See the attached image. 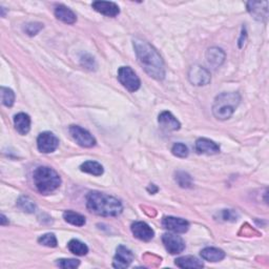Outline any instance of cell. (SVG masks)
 <instances>
[{
  "instance_id": "obj_1",
  "label": "cell",
  "mask_w": 269,
  "mask_h": 269,
  "mask_svg": "<svg viewBox=\"0 0 269 269\" xmlns=\"http://www.w3.org/2000/svg\"><path fill=\"white\" fill-rule=\"evenodd\" d=\"M134 53L141 66L151 78L156 80H163L165 77V66L162 57L157 52L154 46L148 42L134 38Z\"/></svg>"
},
{
  "instance_id": "obj_2",
  "label": "cell",
  "mask_w": 269,
  "mask_h": 269,
  "mask_svg": "<svg viewBox=\"0 0 269 269\" xmlns=\"http://www.w3.org/2000/svg\"><path fill=\"white\" fill-rule=\"evenodd\" d=\"M87 207L90 213L102 217H117L123 210L122 203L117 198L96 190L88 193Z\"/></svg>"
},
{
  "instance_id": "obj_3",
  "label": "cell",
  "mask_w": 269,
  "mask_h": 269,
  "mask_svg": "<svg viewBox=\"0 0 269 269\" xmlns=\"http://www.w3.org/2000/svg\"><path fill=\"white\" fill-rule=\"evenodd\" d=\"M34 184L41 195H49L61 185V178L53 168L39 166L33 173Z\"/></svg>"
},
{
  "instance_id": "obj_4",
  "label": "cell",
  "mask_w": 269,
  "mask_h": 269,
  "mask_svg": "<svg viewBox=\"0 0 269 269\" xmlns=\"http://www.w3.org/2000/svg\"><path fill=\"white\" fill-rule=\"evenodd\" d=\"M241 97L238 92H222L216 97L213 105L214 116L218 120H227L233 115L240 104Z\"/></svg>"
},
{
  "instance_id": "obj_5",
  "label": "cell",
  "mask_w": 269,
  "mask_h": 269,
  "mask_svg": "<svg viewBox=\"0 0 269 269\" xmlns=\"http://www.w3.org/2000/svg\"><path fill=\"white\" fill-rule=\"evenodd\" d=\"M118 80L131 92H134L141 87V81L139 77L130 66H121L118 70Z\"/></svg>"
},
{
  "instance_id": "obj_6",
  "label": "cell",
  "mask_w": 269,
  "mask_h": 269,
  "mask_svg": "<svg viewBox=\"0 0 269 269\" xmlns=\"http://www.w3.org/2000/svg\"><path fill=\"white\" fill-rule=\"evenodd\" d=\"M69 132L72 138L76 141L78 145L87 148H90L96 145V139L92 137V134L89 131L82 129L81 126L71 125Z\"/></svg>"
},
{
  "instance_id": "obj_7",
  "label": "cell",
  "mask_w": 269,
  "mask_h": 269,
  "mask_svg": "<svg viewBox=\"0 0 269 269\" xmlns=\"http://www.w3.org/2000/svg\"><path fill=\"white\" fill-rule=\"evenodd\" d=\"M59 146V139L53 133H41L37 138V147L40 153L49 154L55 151Z\"/></svg>"
},
{
  "instance_id": "obj_8",
  "label": "cell",
  "mask_w": 269,
  "mask_h": 269,
  "mask_svg": "<svg viewBox=\"0 0 269 269\" xmlns=\"http://www.w3.org/2000/svg\"><path fill=\"white\" fill-rule=\"evenodd\" d=\"M164 247L171 255H178L185 249V242L179 235L174 233H164L162 235Z\"/></svg>"
},
{
  "instance_id": "obj_9",
  "label": "cell",
  "mask_w": 269,
  "mask_h": 269,
  "mask_svg": "<svg viewBox=\"0 0 269 269\" xmlns=\"http://www.w3.org/2000/svg\"><path fill=\"white\" fill-rule=\"evenodd\" d=\"M188 79L190 83L197 87L206 86L210 82V73L200 65H193L188 72Z\"/></svg>"
},
{
  "instance_id": "obj_10",
  "label": "cell",
  "mask_w": 269,
  "mask_h": 269,
  "mask_svg": "<svg viewBox=\"0 0 269 269\" xmlns=\"http://www.w3.org/2000/svg\"><path fill=\"white\" fill-rule=\"evenodd\" d=\"M162 225L165 229L175 233H185L189 229V223L182 218L165 217L162 220Z\"/></svg>"
},
{
  "instance_id": "obj_11",
  "label": "cell",
  "mask_w": 269,
  "mask_h": 269,
  "mask_svg": "<svg viewBox=\"0 0 269 269\" xmlns=\"http://www.w3.org/2000/svg\"><path fill=\"white\" fill-rule=\"evenodd\" d=\"M131 229L134 237L143 242L150 241L155 235V231L153 230V228H151L147 223L142 222V221L133 223Z\"/></svg>"
},
{
  "instance_id": "obj_12",
  "label": "cell",
  "mask_w": 269,
  "mask_h": 269,
  "mask_svg": "<svg viewBox=\"0 0 269 269\" xmlns=\"http://www.w3.org/2000/svg\"><path fill=\"white\" fill-rule=\"evenodd\" d=\"M134 261L133 252L123 245L118 246L116 256L114 258L113 266L115 268H126L131 265Z\"/></svg>"
},
{
  "instance_id": "obj_13",
  "label": "cell",
  "mask_w": 269,
  "mask_h": 269,
  "mask_svg": "<svg viewBox=\"0 0 269 269\" xmlns=\"http://www.w3.org/2000/svg\"><path fill=\"white\" fill-rule=\"evenodd\" d=\"M247 10L254 16V18L264 21L268 17V2L267 1H249L247 2Z\"/></svg>"
},
{
  "instance_id": "obj_14",
  "label": "cell",
  "mask_w": 269,
  "mask_h": 269,
  "mask_svg": "<svg viewBox=\"0 0 269 269\" xmlns=\"http://www.w3.org/2000/svg\"><path fill=\"white\" fill-rule=\"evenodd\" d=\"M94 10L106 17H116L120 14V8L112 1H94L91 3Z\"/></svg>"
},
{
  "instance_id": "obj_15",
  "label": "cell",
  "mask_w": 269,
  "mask_h": 269,
  "mask_svg": "<svg viewBox=\"0 0 269 269\" xmlns=\"http://www.w3.org/2000/svg\"><path fill=\"white\" fill-rule=\"evenodd\" d=\"M158 121L160 126L162 129L170 131V132H175L178 131L181 128V124L179 120L171 113V112H163L159 115Z\"/></svg>"
},
{
  "instance_id": "obj_16",
  "label": "cell",
  "mask_w": 269,
  "mask_h": 269,
  "mask_svg": "<svg viewBox=\"0 0 269 269\" xmlns=\"http://www.w3.org/2000/svg\"><path fill=\"white\" fill-rule=\"evenodd\" d=\"M196 150L199 154L215 155L220 151V146L212 140L206 138H200L196 142Z\"/></svg>"
},
{
  "instance_id": "obj_17",
  "label": "cell",
  "mask_w": 269,
  "mask_h": 269,
  "mask_svg": "<svg viewBox=\"0 0 269 269\" xmlns=\"http://www.w3.org/2000/svg\"><path fill=\"white\" fill-rule=\"evenodd\" d=\"M55 16L57 19L61 20L62 22L67 24H74L76 20H77V17H76L75 13L71 10V8L63 4H59L55 7Z\"/></svg>"
},
{
  "instance_id": "obj_18",
  "label": "cell",
  "mask_w": 269,
  "mask_h": 269,
  "mask_svg": "<svg viewBox=\"0 0 269 269\" xmlns=\"http://www.w3.org/2000/svg\"><path fill=\"white\" fill-rule=\"evenodd\" d=\"M206 59L209 65H212L215 69L220 66L225 60V53L222 48L210 47L207 49Z\"/></svg>"
},
{
  "instance_id": "obj_19",
  "label": "cell",
  "mask_w": 269,
  "mask_h": 269,
  "mask_svg": "<svg viewBox=\"0 0 269 269\" xmlns=\"http://www.w3.org/2000/svg\"><path fill=\"white\" fill-rule=\"evenodd\" d=\"M14 125L20 134H27L31 130V118L28 114L19 113L14 117Z\"/></svg>"
},
{
  "instance_id": "obj_20",
  "label": "cell",
  "mask_w": 269,
  "mask_h": 269,
  "mask_svg": "<svg viewBox=\"0 0 269 269\" xmlns=\"http://www.w3.org/2000/svg\"><path fill=\"white\" fill-rule=\"evenodd\" d=\"M201 257L205 261H208V262L216 263L220 262V261H222L225 258V252L220 248L206 247L201 251Z\"/></svg>"
},
{
  "instance_id": "obj_21",
  "label": "cell",
  "mask_w": 269,
  "mask_h": 269,
  "mask_svg": "<svg viewBox=\"0 0 269 269\" xmlns=\"http://www.w3.org/2000/svg\"><path fill=\"white\" fill-rule=\"evenodd\" d=\"M175 264L180 268H202L204 266L203 262L192 256L180 257L176 259Z\"/></svg>"
},
{
  "instance_id": "obj_22",
  "label": "cell",
  "mask_w": 269,
  "mask_h": 269,
  "mask_svg": "<svg viewBox=\"0 0 269 269\" xmlns=\"http://www.w3.org/2000/svg\"><path fill=\"white\" fill-rule=\"evenodd\" d=\"M80 170L83 173H87V174H90V175H92V176H97V177L103 175V173H104L103 166L101 165L100 163L96 162V161L84 162L83 164H81Z\"/></svg>"
},
{
  "instance_id": "obj_23",
  "label": "cell",
  "mask_w": 269,
  "mask_h": 269,
  "mask_svg": "<svg viewBox=\"0 0 269 269\" xmlns=\"http://www.w3.org/2000/svg\"><path fill=\"white\" fill-rule=\"evenodd\" d=\"M67 248H69L72 254L79 257L86 256L89 252V247L87 246V244H84L83 242L76 239H73L69 242V244H67Z\"/></svg>"
},
{
  "instance_id": "obj_24",
  "label": "cell",
  "mask_w": 269,
  "mask_h": 269,
  "mask_svg": "<svg viewBox=\"0 0 269 269\" xmlns=\"http://www.w3.org/2000/svg\"><path fill=\"white\" fill-rule=\"evenodd\" d=\"M63 219H64L65 222L70 223L72 225H75V226H79V227L83 226L87 222L86 218H84L82 215L72 212V210H66V212H64Z\"/></svg>"
},
{
  "instance_id": "obj_25",
  "label": "cell",
  "mask_w": 269,
  "mask_h": 269,
  "mask_svg": "<svg viewBox=\"0 0 269 269\" xmlns=\"http://www.w3.org/2000/svg\"><path fill=\"white\" fill-rule=\"evenodd\" d=\"M17 206H18L22 212L33 214L36 210V204L34 201L31 200L29 197H20L17 201Z\"/></svg>"
},
{
  "instance_id": "obj_26",
  "label": "cell",
  "mask_w": 269,
  "mask_h": 269,
  "mask_svg": "<svg viewBox=\"0 0 269 269\" xmlns=\"http://www.w3.org/2000/svg\"><path fill=\"white\" fill-rule=\"evenodd\" d=\"M176 182L179 184V186L183 188H189L192 186L191 177L185 172H177L175 177Z\"/></svg>"
},
{
  "instance_id": "obj_27",
  "label": "cell",
  "mask_w": 269,
  "mask_h": 269,
  "mask_svg": "<svg viewBox=\"0 0 269 269\" xmlns=\"http://www.w3.org/2000/svg\"><path fill=\"white\" fill-rule=\"evenodd\" d=\"M1 102L4 106H13L15 102V94L11 89L1 87Z\"/></svg>"
},
{
  "instance_id": "obj_28",
  "label": "cell",
  "mask_w": 269,
  "mask_h": 269,
  "mask_svg": "<svg viewBox=\"0 0 269 269\" xmlns=\"http://www.w3.org/2000/svg\"><path fill=\"white\" fill-rule=\"evenodd\" d=\"M39 244L46 247H56L57 246V239L54 233H45L38 239Z\"/></svg>"
},
{
  "instance_id": "obj_29",
  "label": "cell",
  "mask_w": 269,
  "mask_h": 269,
  "mask_svg": "<svg viewBox=\"0 0 269 269\" xmlns=\"http://www.w3.org/2000/svg\"><path fill=\"white\" fill-rule=\"evenodd\" d=\"M57 265L64 269L77 268L80 265V261L76 259H60L57 260Z\"/></svg>"
},
{
  "instance_id": "obj_30",
  "label": "cell",
  "mask_w": 269,
  "mask_h": 269,
  "mask_svg": "<svg viewBox=\"0 0 269 269\" xmlns=\"http://www.w3.org/2000/svg\"><path fill=\"white\" fill-rule=\"evenodd\" d=\"M172 153L178 158H186L188 156V148L183 143H176L172 148Z\"/></svg>"
},
{
  "instance_id": "obj_31",
  "label": "cell",
  "mask_w": 269,
  "mask_h": 269,
  "mask_svg": "<svg viewBox=\"0 0 269 269\" xmlns=\"http://www.w3.org/2000/svg\"><path fill=\"white\" fill-rule=\"evenodd\" d=\"M42 28H44V24L38 23V22H34V23H29L27 24V27L24 28L25 33L28 34L30 36H35L36 34H38Z\"/></svg>"
},
{
  "instance_id": "obj_32",
  "label": "cell",
  "mask_w": 269,
  "mask_h": 269,
  "mask_svg": "<svg viewBox=\"0 0 269 269\" xmlns=\"http://www.w3.org/2000/svg\"><path fill=\"white\" fill-rule=\"evenodd\" d=\"M81 64L84 67H87V69H89V70H95V67H96V62L94 60V58L89 56V55L84 56L81 59Z\"/></svg>"
},
{
  "instance_id": "obj_33",
  "label": "cell",
  "mask_w": 269,
  "mask_h": 269,
  "mask_svg": "<svg viewBox=\"0 0 269 269\" xmlns=\"http://www.w3.org/2000/svg\"><path fill=\"white\" fill-rule=\"evenodd\" d=\"M223 219L224 220H230V219H233V221H234V219H235V216H234V213H232L231 210H224L223 212Z\"/></svg>"
},
{
  "instance_id": "obj_34",
  "label": "cell",
  "mask_w": 269,
  "mask_h": 269,
  "mask_svg": "<svg viewBox=\"0 0 269 269\" xmlns=\"http://www.w3.org/2000/svg\"><path fill=\"white\" fill-rule=\"evenodd\" d=\"M0 223H1L2 226L8 224V221L6 220V217L4 215H1V219H0Z\"/></svg>"
}]
</instances>
